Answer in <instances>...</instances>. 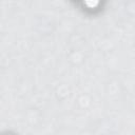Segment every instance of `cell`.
Here are the masks:
<instances>
[{
  "label": "cell",
  "mask_w": 135,
  "mask_h": 135,
  "mask_svg": "<svg viewBox=\"0 0 135 135\" xmlns=\"http://www.w3.org/2000/svg\"><path fill=\"white\" fill-rule=\"evenodd\" d=\"M84 6L89 9H95L99 6L100 0H82Z\"/></svg>",
  "instance_id": "obj_1"
}]
</instances>
